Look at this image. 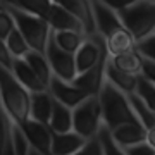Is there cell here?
Segmentation results:
<instances>
[{
    "instance_id": "1",
    "label": "cell",
    "mask_w": 155,
    "mask_h": 155,
    "mask_svg": "<svg viewBox=\"0 0 155 155\" xmlns=\"http://www.w3.org/2000/svg\"><path fill=\"white\" fill-rule=\"evenodd\" d=\"M0 102L12 122L21 124L29 119L31 93L24 88L11 69L0 64Z\"/></svg>"
},
{
    "instance_id": "2",
    "label": "cell",
    "mask_w": 155,
    "mask_h": 155,
    "mask_svg": "<svg viewBox=\"0 0 155 155\" xmlns=\"http://www.w3.org/2000/svg\"><path fill=\"white\" fill-rule=\"evenodd\" d=\"M97 97H98L100 109H102V124L105 127L112 129L124 122L138 121L129 105L127 95L122 93L121 90H117L105 78H104V83L100 86Z\"/></svg>"
},
{
    "instance_id": "3",
    "label": "cell",
    "mask_w": 155,
    "mask_h": 155,
    "mask_svg": "<svg viewBox=\"0 0 155 155\" xmlns=\"http://www.w3.org/2000/svg\"><path fill=\"white\" fill-rule=\"evenodd\" d=\"M0 5L9 11V14L12 16V19L16 22V28L19 29L22 33V36L26 38L29 48L36 50L40 54H45L48 38H50V35H52V29H50V26L47 24V21L41 19V17H38V16L29 14V12L21 11V9H17V7L4 4V2H0Z\"/></svg>"
},
{
    "instance_id": "4",
    "label": "cell",
    "mask_w": 155,
    "mask_h": 155,
    "mask_svg": "<svg viewBox=\"0 0 155 155\" xmlns=\"http://www.w3.org/2000/svg\"><path fill=\"white\" fill-rule=\"evenodd\" d=\"M122 26L131 33L134 41L155 33V2L153 0H136L126 9L117 11Z\"/></svg>"
},
{
    "instance_id": "5",
    "label": "cell",
    "mask_w": 155,
    "mask_h": 155,
    "mask_svg": "<svg viewBox=\"0 0 155 155\" xmlns=\"http://www.w3.org/2000/svg\"><path fill=\"white\" fill-rule=\"evenodd\" d=\"M102 126V109L97 95H90L72 109V131L90 140Z\"/></svg>"
},
{
    "instance_id": "6",
    "label": "cell",
    "mask_w": 155,
    "mask_h": 155,
    "mask_svg": "<svg viewBox=\"0 0 155 155\" xmlns=\"http://www.w3.org/2000/svg\"><path fill=\"white\" fill-rule=\"evenodd\" d=\"M45 57L48 62L52 74L57 76L62 81H69L78 76L76 71V62H74V54H69L66 50H62L61 47H57V43L52 40V35L47 43V50H45Z\"/></svg>"
},
{
    "instance_id": "7",
    "label": "cell",
    "mask_w": 155,
    "mask_h": 155,
    "mask_svg": "<svg viewBox=\"0 0 155 155\" xmlns=\"http://www.w3.org/2000/svg\"><path fill=\"white\" fill-rule=\"evenodd\" d=\"M17 126L29 147H33L43 155H52V129L48 127V124L38 122L29 117Z\"/></svg>"
},
{
    "instance_id": "8",
    "label": "cell",
    "mask_w": 155,
    "mask_h": 155,
    "mask_svg": "<svg viewBox=\"0 0 155 155\" xmlns=\"http://www.w3.org/2000/svg\"><path fill=\"white\" fill-rule=\"evenodd\" d=\"M48 91L55 100H59L61 104L71 107V109H74L86 97H90L84 90L78 88L76 84L69 83V81H62L57 76H52V79H50V83H48Z\"/></svg>"
},
{
    "instance_id": "9",
    "label": "cell",
    "mask_w": 155,
    "mask_h": 155,
    "mask_svg": "<svg viewBox=\"0 0 155 155\" xmlns=\"http://www.w3.org/2000/svg\"><path fill=\"white\" fill-rule=\"evenodd\" d=\"M91 9H93V19H95V29L100 36L107 38L112 31L122 28V22L117 16V12L100 0H91Z\"/></svg>"
},
{
    "instance_id": "10",
    "label": "cell",
    "mask_w": 155,
    "mask_h": 155,
    "mask_svg": "<svg viewBox=\"0 0 155 155\" xmlns=\"http://www.w3.org/2000/svg\"><path fill=\"white\" fill-rule=\"evenodd\" d=\"M45 21L50 26L52 31H78V33H84L81 22L72 16L69 11H66L62 5H59L57 2L52 4V7L48 9Z\"/></svg>"
},
{
    "instance_id": "11",
    "label": "cell",
    "mask_w": 155,
    "mask_h": 155,
    "mask_svg": "<svg viewBox=\"0 0 155 155\" xmlns=\"http://www.w3.org/2000/svg\"><path fill=\"white\" fill-rule=\"evenodd\" d=\"M109 131H110V136L114 138V141L122 148L141 143V141L147 140V127L140 121L124 122V124H119V126L112 127Z\"/></svg>"
},
{
    "instance_id": "12",
    "label": "cell",
    "mask_w": 155,
    "mask_h": 155,
    "mask_svg": "<svg viewBox=\"0 0 155 155\" xmlns=\"http://www.w3.org/2000/svg\"><path fill=\"white\" fill-rule=\"evenodd\" d=\"M59 5H62L66 11H69L78 21L81 22L84 29V35H95V19H93V9H91V0H54Z\"/></svg>"
},
{
    "instance_id": "13",
    "label": "cell",
    "mask_w": 155,
    "mask_h": 155,
    "mask_svg": "<svg viewBox=\"0 0 155 155\" xmlns=\"http://www.w3.org/2000/svg\"><path fill=\"white\" fill-rule=\"evenodd\" d=\"M88 140L83 138L76 131L55 133L52 131V155H72L81 148Z\"/></svg>"
},
{
    "instance_id": "14",
    "label": "cell",
    "mask_w": 155,
    "mask_h": 155,
    "mask_svg": "<svg viewBox=\"0 0 155 155\" xmlns=\"http://www.w3.org/2000/svg\"><path fill=\"white\" fill-rule=\"evenodd\" d=\"M12 74L16 76V79L19 83L24 86V88L28 90L29 93H35V91H43V90H48L45 86L41 81H40V78L36 76L33 72V69L29 67V64L22 57H16L14 61H12V67H11Z\"/></svg>"
},
{
    "instance_id": "15",
    "label": "cell",
    "mask_w": 155,
    "mask_h": 155,
    "mask_svg": "<svg viewBox=\"0 0 155 155\" xmlns=\"http://www.w3.org/2000/svg\"><path fill=\"white\" fill-rule=\"evenodd\" d=\"M105 61L107 59H104V61L100 62V64H97L95 67H91V69H88V71H84V72H79L71 83L76 84L78 88L84 90L88 95H97L100 86H102V83H104V78H105L104 76Z\"/></svg>"
},
{
    "instance_id": "16",
    "label": "cell",
    "mask_w": 155,
    "mask_h": 155,
    "mask_svg": "<svg viewBox=\"0 0 155 155\" xmlns=\"http://www.w3.org/2000/svg\"><path fill=\"white\" fill-rule=\"evenodd\" d=\"M52 102H54V97L50 95L48 90L31 93L29 117H31V119H35V121H38V122L48 124L50 114H52Z\"/></svg>"
},
{
    "instance_id": "17",
    "label": "cell",
    "mask_w": 155,
    "mask_h": 155,
    "mask_svg": "<svg viewBox=\"0 0 155 155\" xmlns=\"http://www.w3.org/2000/svg\"><path fill=\"white\" fill-rule=\"evenodd\" d=\"M104 76H105L107 81H110L117 90H121L122 93H134V88H136V79H138V74H127V72H122L119 69L110 64L109 57L105 61V67H104Z\"/></svg>"
},
{
    "instance_id": "18",
    "label": "cell",
    "mask_w": 155,
    "mask_h": 155,
    "mask_svg": "<svg viewBox=\"0 0 155 155\" xmlns=\"http://www.w3.org/2000/svg\"><path fill=\"white\" fill-rule=\"evenodd\" d=\"M48 127L55 133H66L72 129V109L54 98Z\"/></svg>"
},
{
    "instance_id": "19",
    "label": "cell",
    "mask_w": 155,
    "mask_h": 155,
    "mask_svg": "<svg viewBox=\"0 0 155 155\" xmlns=\"http://www.w3.org/2000/svg\"><path fill=\"white\" fill-rule=\"evenodd\" d=\"M105 41V48L109 52V55H117V54H124V52H129V50L134 48V38L131 36V33L127 31L124 26L116 31H112L107 38H104Z\"/></svg>"
},
{
    "instance_id": "20",
    "label": "cell",
    "mask_w": 155,
    "mask_h": 155,
    "mask_svg": "<svg viewBox=\"0 0 155 155\" xmlns=\"http://www.w3.org/2000/svg\"><path fill=\"white\" fill-rule=\"evenodd\" d=\"M109 61L116 69L127 72V74H141L143 72V57L136 52V48L124 52V54H117V55H109Z\"/></svg>"
},
{
    "instance_id": "21",
    "label": "cell",
    "mask_w": 155,
    "mask_h": 155,
    "mask_svg": "<svg viewBox=\"0 0 155 155\" xmlns=\"http://www.w3.org/2000/svg\"><path fill=\"white\" fill-rule=\"evenodd\" d=\"M22 59L29 64V67L33 69V72L40 78V81L48 88V83H50V79H52L54 74H52V69H50L48 62H47L45 54H40V52H36V50H29Z\"/></svg>"
},
{
    "instance_id": "22",
    "label": "cell",
    "mask_w": 155,
    "mask_h": 155,
    "mask_svg": "<svg viewBox=\"0 0 155 155\" xmlns=\"http://www.w3.org/2000/svg\"><path fill=\"white\" fill-rule=\"evenodd\" d=\"M52 40L62 50H66L69 54H74L86 40V35L78 33V31H52Z\"/></svg>"
},
{
    "instance_id": "23",
    "label": "cell",
    "mask_w": 155,
    "mask_h": 155,
    "mask_svg": "<svg viewBox=\"0 0 155 155\" xmlns=\"http://www.w3.org/2000/svg\"><path fill=\"white\" fill-rule=\"evenodd\" d=\"M4 4H9L12 7H17L24 12H29L33 16H38L41 19H45L48 9L52 7L54 0H0Z\"/></svg>"
},
{
    "instance_id": "24",
    "label": "cell",
    "mask_w": 155,
    "mask_h": 155,
    "mask_svg": "<svg viewBox=\"0 0 155 155\" xmlns=\"http://www.w3.org/2000/svg\"><path fill=\"white\" fill-rule=\"evenodd\" d=\"M127 100H129V105H131V109H133L136 119H138V121L141 122L147 129L153 126V124H155L153 110L145 104L143 100L140 98L136 93H129V95H127Z\"/></svg>"
},
{
    "instance_id": "25",
    "label": "cell",
    "mask_w": 155,
    "mask_h": 155,
    "mask_svg": "<svg viewBox=\"0 0 155 155\" xmlns=\"http://www.w3.org/2000/svg\"><path fill=\"white\" fill-rule=\"evenodd\" d=\"M134 93L138 95L140 98L143 100V102L150 107V109H152V110L155 109V81L150 76H147L145 72L138 74Z\"/></svg>"
},
{
    "instance_id": "26",
    "label": "cell",
    "mask_w": 155,
    "mask_h": 155,
    "mask_svg": "<svg viewBox=\"0 0 155 155\" xmlns=\"http://www.w3.org/2000/svg\"><path fill=\"white\" fill-rule=\"evenodd\" d=\"M5 45H7V48H9V52H11V55L14 59L16 57H24L31 50L28 41H26V38L22 36V33L17 28H14L9 33V36L5 38Z\"/></svg>"
},
{
    "instance_id": "27",
    "label": "cell",
    "mask_w": 155,
    "mask_h": 155,
    "mask_svg": "<svg viewBox=\"0 0 155 155\" xmlns=\"http://www.w3.org/2000/svg\"><path fill=\"white\" fill-rule=\"evenodd\" d=\"M97 136H98L100 143H102L104 155H126L124 148H122V147H119V145L114 141V138L110 136V131H109V127H105L104 124L100 126V129H98V133H97Z\"/></svg>"
},
{
    "instance_id": "28",
    "label": "cell",
    "mask_w": 155,
    "mask_h": 155,
    "mask_svg": "<svg viewBox=\"0 0 155 155\" xmlns=\"http://www.w3.org/2000/svg\"><path fill=\"white\" fill-rule=\"evenodd\" d=\"M134 48L138 52L140 55L143 57V61L148 62H155V33L145 36L143 40L136 41Z\"/></svg>"
},
{
    "instance_id": "29",
    "label": "cell",
    "mask_w": 155,
    "mask_h": 155,
    "mask_svg": "<svg viewBox=\"0 0 155 155\" xmlns=\"http://www.w3.org/2000/svg\"><path fill=\"white\" fill-rule=\"evenodd\" d=\"M14 28H16V22H14L12 16L9 14L7 9H4V7L0 5V38L5 40Z\"/></svg>"
},
{
    "instance_id": "30",
    "label": "cell",
    "mask_w": 155,
    "mask_h": 155,
    "mask_svg": "<svg viewBox=\"0 0 155 155\" xmlns=\"http://www.w3.org/2000/svg\"><path fill=\"white\" fill-rule=\"evenodd\" d=\"M72 155H104V150H102V143H100L98 136H93L90 138L86 143L78 150L76 153Z\"/></svg>"
},
{
    "instance_id": "31",
    "label": "cell",
    "mask_w": 155,
    "mask_h": 155,
    "mask_svg": "<svg viewBox=\"0 0 155 155\" xmlns=\"http://www.w3.org/2000/svg\"><path fill=\"white\" fill-rule=\"evenodd\" d=\"M124 152H126V155H155V148L152 147V145H148L147 141H141V143L126 147Z\"/></svg>"
},
{
    "instance_id": "32",
    "label": "cell",
    "mask_w": 155,
    "mask_h": 155,
    "mask_svg": "<svg viewBox=\"0 0 155 155\" xmlns=\"http://www.w3.org/2000/svg\"><path fill=\"white\" fill-rule=\"evenodd\" d=\"M12 61H14V57L11 55V52H9V48H7L5 40L0 38V64H2L4 67H7V69H11Z\"/></svg>"
},
{
    "instance_id": "33",
    "label": "cell",
    "mask_w": 155,
    "mask_h": 155,
    "mask_svg": "<svg viewBox=\"0 0 155 155\" xmlns=\"http://www.w3.org/2000/svg\"><path fill=\"white\" fill-rule=\"evenodd\" d=\"M100 2L117 12V11H121V9H126V7L131 5V4H134L136 0H100Z\"/></svg>"
},
{
    "instance_id": "34",
    "label": "cell",
    "mask_w": 155,
    "mask_h": 155,
    "mask_svg": "<svg viewBox=\"0 0 155 155\" xmlns=\"http://www.w3.org/2000/svg\"><path fill=\"white\" fill-rule=\"evenodd\" d=\"M143 72L147 74V76H150V78L155 79V62L143 61Z\"/></svg>"
},
{
    "instance_id": "35",
    "label": "cell",
    "mask_w": 155,
    "mask_h": 155,
    "mask_svg": "<svg viewBox=\"0 0 155 155\" xmlns=\"http://www.w3.org/2000/svg\"><path fill=\"white\" fill-rule=\"evenodd\" d=\"M145 141H147L148 145H152V147L155 148V124L147 129V140H145Z\"/></svg>"
},
{
    "instance_id": "36",
    "label": "cell",
    "mask_w": 155,
    "mask_h": 155,
    "mask_svg": "<svg viewBox=\"0 0 155 155\" xmlns=\"http://www.w3.org/2000/svg\"><path fill=\"white\" fill-rule=\"evenodd\" d=\"M26 155H43V153H40L38 150H35L33 147H29L28 145V152H26Z\"/></svg>"
},
{
    "instance_id": "37",
    "label": "cell",
    "mask_w": 155,
    "mask_h": 155,
    "mask_svg": "<svg viewBox=\"0 0 155 155\" xmlns=\"http://www.w3.org/2000/svg\"><path fill=\"white\" fill-rule=\"evenodd\" d=\"M153 117H155V109H153Z\"/></svg>"
},
{
    "instance_id": "38",
    "label": "cell",
    "mask_w": 155,
    "mask_h": 155,
    "mask_svg": "<svg viewBox=\"0 0 155 155\" xmlns=\"http://www.w3.org/2000/svg\"><path fill=\"white\" fill-rule=\"evenodd\" d=\"M153 2H155V0H153Z\"/></svg>"
}]
</instances>
